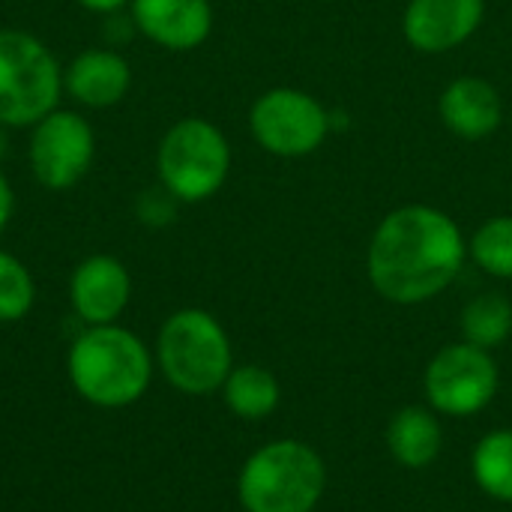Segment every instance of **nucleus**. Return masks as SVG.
I'll return each mask as SVG.
<instances>
[{
  "instance_id": "obj_1",
  "label": "nucleus",
  "mask_w": 512,
  "mask_h": 512,
  "mask_svg": "<svg viewBox=\"0 0 512 512\" xmlns=\"http://www.w3.org/2000/svg\"><path fill=\"white\" fill-rule=\"evenodd\" d=\"M468 261L459 222L435 204H402L372 231L366 273L372 288L396 306H420L444 294Z\"/></svg>"
},
{
  "instance_id": "obj_2",
  "label": "nucleus",
  "mask_w": 512,
  "mask_h": 512,
  "mask_svg": "<svg viewBox=\"0 0 512 512\" xmlns=\"http://www.w3.org/2000/svg\"><path fill=\"white\" fill-rule=\"evenodd\" d=\"M69 381L99 408H126L144 396L153 360L144 342L117 324L87 327L69 348Z\"/></svg>"
},
{
  "instance_id": "obj_10",
  "label": "nucleus",
  "mask_w": 512,
  "mask_h": 512,
  "mask_svg": "<svg viewBox=\"0 0 512 512\" xmlns=\"http://www.w3.org/2000/svg\"><path fill=\"white\" fill-rule=\"evenodd\" d=\"M486 18V0H408L402 36L420 54H450L462 48Z\"/></svg>"
},
{
  "instance_id": "obj_16",
  "label": "nucleus",
  "mask_w": 512,
  "mask_h": 512,
  "mask_svg": "<svg viewBox=\"0 0 512 512\" xmlns=\"http://www.w3.org/2000/svg\"><path fill=\"white\" fill-rule=\"evenodd\" d=\"M225 405L240 420H264L279 408V381L264 366H237L222 384Z\"/></svg>"
},
{
  "instance_id": "obj_18",
  "label": "nucleus",
  "mask_w": 512,
  "mask_h": 512,
  "mask_svg": "<svg viewBox=\"0 0 512 512\" xmlns=\"http://www.w3.org/2000/svg\"><path fill=\"white\" fill-rule=\"evenodd\" d=\"M471 471L489 498L512 504V429H498L480 438L474 447Z\"/></svg>"
},
{
  "instance_id": "obj_12",
  "label": "nucleus",
  "mask_w": 512,
  "mask_h": 512,
  "mask_svg": "<svg viewBox=\"0 0 512 512\" xmlns=\"http://www.w3.org/2000/svg\"><path fill=\"white\" fill-rule=\"evenodd\" d=\"M132 294L129 270L114 255H87L69 276V303L87 327L114 324Z\"/></svg>"
},
{
  "instance_id": "obj_11",
  "label": "nucleus",
  "mask_w": 512,
  "mask_h": 512,
  "mask_svg": "<svg viewBox=\"0 0 512 512\" xmlns=\"http://www.w3.org/2000/svg\"><path fill=\"white\" fill-rule=\"evenodd\" d=\"M135 33L165 51H195L213 33L210 0H129Z\"/></svg>"
},
{
  "instance_id": "obj_4",
  "label": "nucleus",
  "mask_w": 512,
  "mask_h": 512,
  "mask_svg": "<svg viewBox=\"0 0 512 512\" xmlns=\"http://www.w3.org/2000/svg\"><path fill=\"white\" fill-rule=\"evenodd\" d=\"M231 159V141L213 120L183 117L165 129L156 147V177L180 204H201L222 192Z\"/></svg>"
},
{
  "instance_id": "obj_7",
  "label": "nucleus",
  "mask_w": 512,
  "mask_h": 512,
  "mask_svg": "<svg viewBox=\"0 0 512 512\" xmlns=\"http://www.w3.org/2000/svg\"><path fill=\"white\" fill-rule=\"evenodd\" d=\"M330 132V108L300 87H270L249 108L252 141L279 159H303L318 153Z\"/></svg>"
},
{
  "instance_id": "obj_5",
  "label": "nucleus",
  "mask_w": 512,
  "mask_h": 512,
  "mask_svg": "<svg viewBox=\"0 0 512 512\" xmlns=\"http://www.w3.org/2000/svg\"><path fill=\"white\" fill-rule=\"evenodd\" d=\"M63 66L33 33L0 30V129H33L60 108Z\"/></svg>"
},
{
  "instance_id": "obj_20",
  "label": "nucleus",
  "mask_w": 512,
  "mask_h": 512,
  "mask_svg": "<svg viewBox=\"0 0 512 512\" xmlns=\"http://www.w3.org/2000/svg\"><path fill=\"white\" fill-rule=\"evenodd\" d=\"M36 300V285L30 270L12 252L0 249V324L21 321Z\"/></svg>"
},
{
  "instance_id": "obj_9",
  "label": "nucleus",
  "mask_w": 512,
  "mask_h": 512,
  "mask_svg": "<svg viewBox=\"0 0 512 512\" xmlns=\"http://www.w3.org/2000/svg\"><path fill=\"white\" fill-rule=\"evenodd\" d=\"M423 387L438 414L471 417L495 399L498 363L492 351H483L471 342H453L429 360Z\"/></svg>"
},
{
  "instance_id": "obj_6",
  "label": "nucleus",
  "mask_w": 512,
  "mask_h": 512,
  "mask_svg": "<svg viewBox=\"0 0 512 512\" xmlns=\"http://www.w3.org/2000/svg\"><path fill=\"white\" fill-rule=\"evenodd\" d=\"M156 357L165 378L189 396L222 390L234 369L231 339L225 327L204 309L174 312L159 330Z\"/></svg>"
},
{
  "instance_id": "obj_3",
  "label": "nucleus",
  "mask_w": 512,
  "mask_h": 512,
  "mask_svg": "<svg viewBox=\"0 0 512 512\" xmlns=\"http://www.w3.org/2000/svg\"><path fill=\"white\" fill-rule=\"evenodd\" d=\"M327 486L324 459L303 441H273L252 453L237 480L246 512H312Z\"/></svg>"
},
{
  "instance_id": "obj_21",
  "label": "nucleus",
  "mask_w": 512,
  "mask_h": 512,
  "mask_svg": "<svg viewBox=\"0 0 512 512\" xmlns=\"http://www.w3.org/2000/svg\"><path fill=\"white\" fill-rule=\"evenodd\" d=\"M177 204H180V201H177L174 195H168L162 186L147 189V192L141 195V201H138V219L147 222V225H153V228L168 225V222H174V216H177Z\"/></svg>"
},
{
  "instance_id": "obj_14",
  "label": "nucleus",
  "mask_w": 512,
  "mask_h": 512,
  "mask_svg": "<svg viewBox=\"0 0 512 512\" xmlns=\"http://www.w3.org/2000/svg\"><path fill=\"white\" fill-rule=\"evenodd\" d=\"M132 87V66L117 48H84L63 69V93L81 108H114Z\"/></svg>"
},
{
  "instance_id": "obj_22",
  "label": "nucleus",
  "mask_w": 512,
  "mask_h": 512,
  "mask_svg": "<svg viewBox=\"0 0 512 512\" xmlns=\"http://www.w3.org/2000/svg\"><path fill=\"white\" fill-rule=\"evenodd\" d=\"M12 210H15V192H12L9 177H6L3 168H0V234L6 231V225H9V219H12Z\"/></svg>"
},
{
  "instance_id": "obj_19",
  "label": "nucleus",
  "mask_w": 512,
  "mask_h": 512,
  "mask_svg": "<svg viewBox=\"0 0 512 512\" xmlns=\"http://www.w3.org/2000/svg\"><path fill=\"white\" fill-rule=\"evenodd\" d=\"M468 258L495 279H512V213L486 219L468 237Z\"/></svg>"
},
{
  "instance_id": "obj_13",
  "label": "nucleus",
  "mask_w": 512,
  "mask_h": 512,
  "mask_svg": "<svg viewBox=\"0 0 512 512\" xmlns=\"http://www.w3.org/2000/svg\"><path fill=\"white\" fill-rule=\"evenodd\" d=\"M438 117L450 135L462 141H483L504 123L501 90L483 75H459L441 90Z\"/></svg>"
},
{
  "instance_id": "obj_8",
  "label": "nucleus",
  "mask_w": 512,
  "mask_h": 512,
  "mask_svg": "<svg viewBox=\"0 0 512 512\" xmlns=\"http://www.w3.org/2000/svg\"><path fill=\"white\" fill-rule=\"evenodd\" d=\"M96 159V132L90 120L72 108H54L30 129L27 162L42 189L66 192L78 186Z\"/></svg>"
},
{
  "instance_id": "obj_17",
  "label": "nucleus",
  "mask_w": 512,
  "mask_h": 512,
  "mask_svg": "<svg viewBox=\"0 0 512 512\" xmlns=\"http://www.w3.org/2000/svg\"><path fill=\"white\" fill-rule=\"evenodd\" d=\"M462 342H471L483 351L504 345L512 333V303L501 291H483L465 303L462 318Z\"/></svg>"
},
{
  "instance_id": "obj_15",
  "label": "nucleus",
  "mask_w": 512,
  "mask_h": 512,
  "mask_svg": "<svg viewBox=\"0 0 512 512\" xmlns=\"http://www.w3.org/2000/svg\"><path fill=\"white\" fill-rule=\"evenodd\" d=\"M444 447V429L435 411L408 405L399 414H393L387 426V450L390 456L411 471L429 468Z\"/></svg>"
},
{
  "instance_id": "obj_23",
  "label": "nucleus",
  "mask_w": 512,
  "mask_h": 512,
  "mask_svg": "<svg viewBox=\"0 0 512 512\" xmlns=\"http://www.w3.org/2000/svg\"><path fill=\"white\" fill-rule=\"evenodd\" d=\"M81 9H87V12H93V15H117V12H123V9H129V0H75Z\"/></svg>"
}]
</instances>
